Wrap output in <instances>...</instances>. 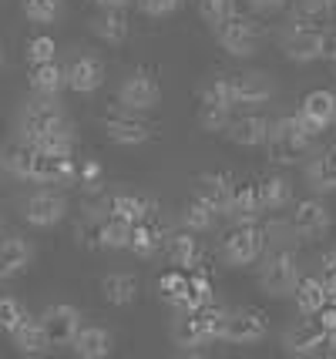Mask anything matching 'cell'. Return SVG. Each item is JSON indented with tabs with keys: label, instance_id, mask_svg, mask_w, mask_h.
Instances as JSON below:
<instances>
[{
	"label": "cell",
	"instance_id": "cell-1",
	"mask_svg": "<svg viewBox=\"0 0 336 359\" xmlns=\"http://www.w3.org/2000/svg\"><path fill=\"white\" fill-rule=\"evenodd\" d=\"M225 313L222 306L208 302L195 313H182V319L172 329V339L182 353H195V349H208L212 343H222V326H225Z\"/></svg>",
	"mask_w": 336,
	"mask_h": 359
},
{
	"label": "cell",
	"instance_id": "cell-55",
	"mask_svg": "<svg viewBox=\"0 0 336 359\" xmlns=\"http://www.w3.org/2000/svg\"><path fill=\"white\" fill-rule=\"evenodd\" d=\"M330 11H336V0H330Z\"/></svg>",
	"mask_w": 336,
	"mask_h": 359
},
{
	"label": "cell",
	"instance_id": "cell-8",
	"mask_svg": "<svg viewBox=\"0 0 336 359\" xmlns=\"http://www.w3.org/2000/svg\"><path fill=\"white\" fill-rule=\"evenodd\" d=\"M118 101H121V108L145 114V111H155L161 104V88L148 71H131L118 88Z\"/></svg>",
	"mask_w": 336,
	"mask_h": 359
},
{
	"label": "cell",
	"instance_id": "cell-29",
	"mask_svg": "<svg viewBox=\"0 0 336 359\" xmlns=\"http://www.w3.org/2000/svg\"><path fill=\"white\" fill-rule=\"evenodd\" d=\"M306 182H309V188H313L316 195L336 191V148L316 155L309 165H306Z\"/></svg>",
	"mask_w": 336,
	"mask_h": 359
},
{
	"label": "cell",
	"instance_id": "cell-51",
	"mask_svg": "<svg viewBox=\"0 0 336 359\" xmlns=\"http://www.w3.org/2000/svg\"><path fill=\"white\" fill-rule=\"evenodd\" d=\"M320 279H323V285H326V292H330V296L336 299V269H330V272H323Z\"/></svg>",
	"mask_w": 336,
	"mask_h": 359
},
{
	"label": "cell",
	"instance_id": "cell-24",
	"mask_svg": "<svg viewBox=\"0 0 336 359\" xmlns=\"http://www.w3.org/2000/svg\"><path fill=\"white\" fill-rule=\"evenodd\" d=\"M34 158H37V148L27 144V141H11L4 151H0V168L11 175V178H20V182H31L34 172Z\"/></svg>",
	"mask_w": 336,
	"mask_h": 359
},
{
	"label": "cell",
	"instance_id": "cell-3",
	"mask_svg": "<svg viewBox=\"0 0 336 359\" xmlns=\"http://www.w3.org/2000/svg\"><path fill=\"white\" fill-rule=\"evenodd\" d=\"M51 131H74V125L67 121V114L61 111V104H58L54 97L34 94V101H27L24 111H20L17 138L34 141V138H41V135H51Z\"/></svg>",
	"mask_w": 336,
	"mask_h": 359
},
{
	"label": "cell",
	"instance_id": "cell-39",
	"mask_svg": "<svg viewBox=\"0 0 336 359\" xmlns=\"http://www.w3.org/2000/svg\"><path fill=\"white\" fill-rule=\"evenodd\" d=\"M199 14L215 31V27H222L225 20H232L239 14V4L236 0H199Z\"/></svg>",
	"mask_w": 336,
	"mask_h": 359
},
{
	"label": "cell",
	"instance_id": "cell-35",
	"mask_svg": "<svg viewBox=\"0 0 336 359\" xmlns=\"http://www.w3.org/2000/svg\"><path fill=\"white\" fill-rule=\"evenodd\" d=\"M148 212H152V205H148V198H142V195H131V191H121V195H114L112 202H108V215H118V219L125 222H145L148 219Z\"/></svg>",
	"mask_w": 336,
	"mask_h": 359
},
{
	"label": "cell",
	"instance_id": "cell-20",
	"mask_svg": "<svg viewBox=\"0 0 336 359\" xmlns=\"http://www.w3.org/2000/svg\"><path fill=\"white\" fill-rule=\"evenodd\" d=\"M31 259H34V249L27 238H20V235H4L0 238V279L20 276L24 269L31 266Z\"/></svg>",
	"mask_w": 336,
	"mask_h": 359
},
{
	"label": "cell",
	"instance_id": "cell-15",
	"mask_svg": "<svg viewBox=\"0 0 336 359\" xmlns=\"http://www.w3.org/2000/svg\"><path fill=\"white\" fill-rule=\"evenodd\" d=\"M31 182L34 185H78V161L71 155H44V151H37Z\"/></svg>",
	"mask_w": 336,
	"mask_h": 359
},
{
	"label": "cell",
	"instance_id": "cell-10",
	"mask_svg": "<svg viewBox=\"0 0 336 359\" xmlns=\"http://www.w3.org/2000/svg\"><path fill=\"white\" fill-rule=\"evenodd\" d=\"M296 118H300V125L316 138L320 131H326L330 125H336V94L326 91V88H316V91H309L300 101V111H296Z\"/></svg>",
	"mask_w": 336,
	"mask_h": 359
},
{
	"label": "cell",
	"instance_id": "cell-44",
	"mask_svg": "<svg viewBox=\"0 0 336 359\" xmlns=\"http://www.w3.org/2000/svg\"><path fill=\"white\" fill-rule=\"evenodd\" d=\"M24 316H27L24 302H17L14 296H0V332H11Z\"/></svg>",
	"mask_w": 336,
	"mask_h": 359
},
{
	"label": "cell",
	"instance_id": "cell-12",
	"mask_svg": "<svg viewBox=\"0 0 336 359\" xmlns=\"http://www.w3.org/2000/svg\"><path fill=\"white\" fill-rule=\"evenodd\" d=\"M266 332H269V323H266V316L256 313V309H232V313H225L222 343L253 346V343H259Z\"/></svg>",
	"mask_w": 336,
	"mask_h": 359
},
{
	"label": "cell",
	"instance_id": "cell-21",
	"mask_svg": "<svg viewBox=\"0 0 336 359\" xmlns=\"http://www.w3.org/2000/svg\"><path fill=\"white\" fill-rule=\"evenodd\" d=\"M7 336H11V343H14L17 353H24V356H41V353L51 349L48 336H44V326H41V319H34V316H24Z\"/></svg>",
	"mask_w": 336,
	"mask_h": 359
},
{
	"label": "cell",
	"instance_id": "cell-9",
	"mask_svg": "<svg viewBox=\"0 0 336 359\" xmlns=\"http://www.w3.org/2000/svg\"><path fill=\"white\" fill-rule=\"evenodd\" d=\"M105 135L114 141V144H125V148H135V144H145L152 138V125L138 118V111L128 108H112L105 114Z\"/></svg>",
	"mask_w": 336,
	"mask_h": 359
},
{
	"label": "cell",
	"instance_id": "cell-57",
	"mask_svg": "<svg viewBox=\"0 0 336 359\" xmlns=\"http://www.w3.org/2000/svg\"><path fill=\"white\" fill-rule=\"evenodd\" d=\"M0 64H4V57H0Z\"/></svg>",
	"mask_w": 336,
	"mask_h": 359
},
{
	"label": "cell",
	"instance_id": "cell-5",
	"mask_svg": "<svg viewBox=\"0 0 336 359\" xmlns=\"http://www.w3.org/2000/svg\"><path fill=\"white\" fill-rule=\"evenodd\" d=\"M269 249V238H266V229L259 222H249V225H236L232 232L222 238V259L225 266L232 269H246L259 262Z\"/></svg>",
	"mask_w": 336,
	"mask_h": 359
},
{
	"label": "cell",
	"instance_id": "cell-33",
	"mask_svg": "<svg viewBox=\"0 0 336 359\" xmlns=\"http://www.w3.org/2000/svg\"><path fill=\"white\" fill-rule=\"evenodd\" d=\"M208 302H215V299H212V282H208V276H202V272L195 269V272H189V289H185V296L175 302V309L178 313H195V309H202Z\"/></svg>",
	"mask_w": 336,
	"mask_h": 359
},
{
	"label": "cell",
	"instance_id": "cell-36",
	"mask_svg": "<svg viewBox=\"0 0 336 359\" xmlns=\"http://www.w3.org/2000/svg\"><path fill=\"white\" fill-rule=\"evenodd\" d=\"M128 238H131V222L118 219V215H105L101 235H98L101 249H128Z\"/></svg>",
	"mask_w": 336,
	"mask_h": 359
},
{
	"label": "cell",
	"instance_id": "cell-31",
	"mask_svg": "<svg viewBox=\"0 0 336 359\" xmlns=\"http://www.w3.org/2000/svg\"><path fill=\"white\" fill-rule=\"evenodd\" d=\"M101 292L112 306H131L138 299V279L131 272H108L101 279Z\"/></svg>",
	"mask_w": 336,
	"mask_h": 359
},
{
	"label": "cell",
	"instance_id": "cell-14",
	"mask_svg": "<svg viewBox=\"0 0 336 359\" xmlns=\"http://www.w3.org/2000/svg\"><path fill=\"white\" fill-rule=\"evenodd\" d=\"M41 326H44V336H48L51 349H54V346H71L81 329V313L74 306H67V302H54V306L44 309Z\"/></svg>",
	"mask_w": 336,
	"mask_h": 359
},
{
	"label": "cell",
	"instance_id": "cell-6",
	"mask_svg": "<svg viewBox=\"0 0 336 359\" xmlns=\"http://www.w3.org/2000/svg\"><path fill=\"white\" fill-rule=\"evenodd\" d=\"M215 41H219L225 54L249 57V54H256L259 41H262V27H256V20L236 14L232 20H225L222 27H215Z\"/></svg>",
	"mask_w": 336,
	"mask_h": 359
},
{
	"label": "cell",
	"instance_id": "cell-48",
	"mask_svg": "<svg viewBox=\"0 0 336 359\" xmlns=\"http://www.w3.org/2000/svg\"><path fill=\"white\" fill-rule=\"evenodd\" d=\"M313 319H316V323H320L323 329H330V332H336V299L330 296L326 299V306H323L320 313L313 316Z\"/></svg>",
	"mask_w": 336,
	"mask_h": 359
},
{
	"label": "cell",
	"instance_id": "cell-19",
	"mask_svg": "<svg viewBox=\"0 0 336 359\" xmlns=\"http://www.w3.org/2000/svg\"><path fill=\"white\" fill-rule=\"evenodd\" d=\"M236 81V97H239V108H259V104H269L276 88H272V78L262 74V71H242V74H232Z\"/></svg>",
	"mask_w": 336,
	"mask_h": 359
},
{
	"label": "cell",
	"instance_id": "cell-13",
	"mask_svg": "<svg viewBox=\"0 0 336 359\" xmlns=\"http://www.w3.org/2000/svg\"><path fill=\"white\" fill-rule=\"evenodd\" d=\"M65 215H67V198L61 191H51V188L34 191L31 198L24 202V222L34 225V229H54Z\"/></svg>",
	"mask_w": 336,
	"mask_h": 359
},
{
	"label": "cell",
	"instance_id": "cell-28",
	"mask_svg": "<svg viewBox=\"0 0 336 359\" xmlns=\"http://www.w3.org/2000/svg\"><path fill=\"white\" fill-rule=\"evenodd\" d=\"M67 88L65 67L58 61H44V64H31V91L44 94V97H58Z\"/></svg>",
	"mask_w": 336,
	"mask_h": 359
},
{
	"label": "cell",
	"instance_id": "cell-2",
	"mask_svg": "<svg viewBox=\"0 0 336 359\" xmlns=\"http://www.w3.org/2000/svg\"><path fill=\"white\" fill-rule=\"evenodd\" d=\"M313 141L316 138L300 125V118H296V114H289V118L272 121L269 138H266V148H269V158L276 161V165H296V161H303V158L309 155Z\"/></svg>",
	"mask_w": 336,
	"mask_h": 359
},
{
	"label": "cell",
	"instance_id": "cell-43",
	"mask_svg": "<svg viewBox=\"0 0 336 359\" xmlns=\"http://www.w3.org/2000/svg\"><path fill=\"white\" fill-rule=\"evenodd\" d=\"M101 182H105V168H101V161H95V158H88V161H81L78 165V185L84 188V191H101Z\"/></svg>",
	"mask_w": 336,
	"mask_h": 359
},
{
	"label": "cell",
	"instance_id": "cell-52",
	"mask_svg": "<svg viewBox=\"0 0 336 359\" xmlns=\"http://www.w3.org/2000/svg\"><path fill=\"white\" fill-rule=\"evenodd\" d=\"M320 269H323V272H330V269H336V249L323 252V259H320Z\"/></svg>",
	"mask_w": 336,
	"mask_h": 359
},
{
	"label": "cell",
	"instance_id": "cell-11",
	"mask_svg": "<svg viewBox=\"0 0 336 359\" xmlns=\"http://www.w3.org/2000/svg\"><path fill=\"white\" fill-rule=\"evenodd\" d=\"M283 54L293 64H313L326 54V34L306 24H293L283 37Z\"/></svg>",
	"mask_w": 336,
	"mask_h": 359
},
{
	"label": "cell",
	"instance_id": "cell-47",
	"mask_svg": "<svg viewBox=\"0 0 336 359\" xmlns=\"http://www.w3.org/2000/svg\"><path fill=\"white\" fill-rule=\"evenodd\" d=\"M138 7H142V14H148V17H168L182 7V0H138Z\"/></svg>",
	"mask_w": 336,
	"mask_h": 359
},
{
	"label": "cell",
	"instance_id": "cell-27",
	"mask_svg": "<svg viewBox=\"0 0 336 359\" xmlns=\"http://www.w3.org/2000/svg\"><path fill=\"white\" fill-rule=\"evenodd\" d=\"M266 215V208L259 202V188L256 185H236L232 191V205H229V219L236 225H249V222H259Z\"/></svg>",
	"mask_w": 336,
	"mask_h": 359
},
{
	"label": "cell",
	"instance_id": "cell-38",
	"mask_svg": "<svg viewBox=\"0 0 336 359\" xmlns=\"http://www.w3.org/2000/svg\"><path fill=\"white\" fill-rule=\"evenodd\" d=\"M229 121H232V111L222 108V104H215V101H206V97H202V104H199V128H202V131H208V135H219V131H225V128H229Z\"/></svg>",
	"mask_w": 336,
	"mask_h": 359
},
{
	"label": "cell",
	"instance_id": "cell-30",
	"mask_svg": "<svg viewBox=\"0 0 336 359\" xmlns=\"http://www.w3.org/2000/svg\"><path fill=\"white\" fill-rule=\"evenodd\" d=\"M91 31L105 44H125V37H128V17H125V11H118V7H105V14H98L91 20Z\"/></svg>",
	"mask_w": 336,
	"mask_h": 359
},
{
	"label": "cell",
	"instance_id": "cell-49",
	"mask_svg": "<svg viewBox=\"0 0 336 359\" xmlns=\"http://www.w3.org/2000/svg\"><path fill=\"white\" fill-rule=\"evenodd\" d=\"M286 7V0H249V11L259 17H269V14H279Z\"/></svg>",
	"mask_w": 336,
	"mask_h": 359
},
{
	"label": "cell",
	"instance_id": "cell-46",
	"mask_svg": "<svg viewBox=\"0 0 336 359\" xmlns=\"http://www.w3.org/2000/svg\"><path fill=\"white\" fill-rule=\"evenodd\" d=\"M330 11V0H293V17L296 20H313Z\"/></svg>",
	"mask_w": 336,
	"mask_h": 359
},
{
	"label": "cell",
	"instance_id": "cell-7",
	"mask_svg": "<svg viewBox=\"0 0 336 359\" xmlns=\"http://www.w3.org/2000/svg\"><path fill=\"white\" fill-rule=\"evenodd\" d=\"M293 232L296 238H303V242H316V238H326L330 229H333V215H330V208L323 198H303V202H296V212H293Z\"/></svg>",
	"mask_w": 336,
	"mask_h": 359
},
{
	"label": "cell",
	"instance_id": "cell-56",
	"mask_svg": "<svg viewBox=\"0 0 336 359\" xmlns=\"http://www.w3.org/2000/svg\"><path fill=\"white\" fill-rule=\"evenodd\" d=\"M333 78H336V61H333Z\"/></svg>",
	"mask_w": 336,
	"mask_h": 359
},
{
	"label": "cell",
	"instance_id": "cell-41",
	"mask_svg": "<svg viewBox=\"0 0 336 359\" xmlns=\"http://www.w3.org/2000/svg\"><path fill=\"white\" fill-rule=\"evenodd\" d=\"M185 289H189V272L185 269H168V272H161L159 276V296L165 299V302H172L175 306L178 299L185 296Z\"/></svg>",
	"mask_w": 336,
	"mask_h": 359
},
{
	"label": "cell",
	"instance_id": "cell-45",
	"mask_svg": "<svg viewBox=\"0 0 336 359\" xmlns=\"http://www.w3.org/2000/svg\"><path fill=\"white\" fill-rule=\"evenodd\" d=\"M54 54H58V44H54V37H48V34H37L31 44H27V64L54 61Z\"/></svg>",
	"mask_w": 336,
	"mask_h": 359
},
{
	"label": "cell",
	"instance_id": "cell-4",
	"mask_svg": "<svg viewBox=\"0 0 336 359\" xmlns=\"http://www.w3.org/2000/svg\"><path fill=\"white\" fill-rule=\"evenodd\" d=\"M300 276V262H296V252L289 249H272L262 255V269H259V285L269 299H286L293 296Z\"/></svg>",
	"mask_w": 336,
	"mask_h": 359
},
{
	"label": "cell",
	"instance_id": "cell-18",
	"mask_svg": "<svg viewBox=\"0 0 336 359\" xmlns=\"http://www.w3.org/2000/svg\"><path fill=\"white\" fill-rule=\"evenodd\" d=\"M232 191L236 188H232V178L225 172H206V175H199V182H195V198H202L215 215H229Z\"/></svg>",
	"mask_w": 336,
	"mask_h": 359
},
{
	"label": "cell",
	"instance_id": "cell-37",
	"mask_svg": "<svg viewBox=\"0 0 336 359\" xmlns=\"http://www.w3.org/2000/svg\"><path fill=\"white\" fill-rule=\"evenodd\" d=\"M215 219H219V215H215V212H212L202 198H192V202L182 208V225H185L189 232H195V235L208 232V229L215 225Z\"/></svg>",
	"mask_w": 336,
	"mask_h": 359
},
{
	"label": "cell",
	"instance_id": "cell-53",
	"mask_svg": "<svg viewBox=\"0 0 336 359\" xmlns=\"http://www.w3.org/2000/svg\"><path fill=\"white\" fill-rule=\"evenodd\" d=\"M98 7H118V11H125V7H131L135 0H95Z\"/></svg>",
	"mask_w": 336,
	"mask_h": 359
},
{
	"label": "cell",
	"instance_id": "cell-23",
	"mask_svg": "<svg viewBox=\"0 0 336 359\" xmlns=\"http://www.w3.org/2000/svg\"><path fill=\"white\" fill-rule=\"evenodd\" d=\"M71 349H74V356H81V359H105V356H112L114 339L105 326H81L78 336H74V343H71Z\"/></svg>",
	"mask_w": 336,
	"mask_h": 359
},
{
	"label": "cell",
	"instance_id": "cell-22",
	"mask_svg": "<svg viewBox=\"0 0 336 359\" xmlns=\"http://www.w3.org/2000/svg\"><path fill=\"white\" fill-rule=\"evenodd\" d=\"M269 128H272L269 118H262V114H246L239 121H229L225 135L236 141V144H242V148H262L266 138H269Z\"/></svg>",
	"mask_w": 336,
	"mask_h": 359
},
{
	"label": "cell",
	"instance_id": "cell-32",
	"mask_svg": "<svg viewBox=\"0 0 336 359\" xmlns=\"http://www.w3.org/2000/svg\"><path fill=\"white\" fill-rule=\"evenodd\" d=\"M256 188H259V202H262L266 212H279V208H286L293 202V185L286 182V175H266Z\"/></svg>",
	"mask_w": 336,
	"mask_h": 359
},
{
	"label": "cell",
	"instance_id": "cell-34",
	"mask_svg": "<svg viewBox=\"0 0 336 359\" xmlns=\"http://www.w3.org/2000/svg\"><path fill=\"white\" fill-rule=\"evenodd\" d=\"M161 249V229L152 222H135L131 225V238H128V252H135L138 259H152Z\"/></svg>",
	"mask_w": 336,
	"mask_h": 359
},
{
	"label": "cell",
	"instance_id": "cell-42",
	"mask_svg": "<svg viewBox=\"0 0 336 359\" xmlns=\"http://www.w3.org/2000/svg\"><path fill=\"white\" fill-rule=\"evenodd\" d=\"M24 14L31 24H54L61 14V0H24Z\"/></svg>",
	"mask_w": 336,
	"mask_h": 359
},
{
	"label": "cell",
	"instance_id": "cell-17",
	"mask_svg": "<svg viewBox=\"0 0 336 359\" xmlns=\"http://www.w3.org/2000/svg\"><path fill=\"white\" fill-rule=\"evenodd\" d=\"M65 78H67V88L74 94H95L105 84V64L98 61L95 54H78L65 67Z\"/></svg>",
	"mask_w": 336,
	"mask_h": 359
},
{
	"label": "cell",
	"instance_id": "cell-40",
	"mask_svg": "<svg viewBox=\"0 0 336 359\" xmlns=\"http://www.w3.org/2000/svg\"><path fill=\"white\" fill-rule=\"evenodd\" d=\"M206 101H215V104H222V108L236 111L239 108V97H236V81L229 78V74H219V78L208 81V88L202 91Z\"/></svg>",
	"mask_w": 336,
	"mask_h": 359
},
{
	"label": "cell",
	"instance_id": "cell-26",
	"mask_svg": "<svg viewBox=\"0 0 336 359\" xmlns=\"http://www.w3.org/2000/svg\"><path fill=\"white\" fill-rule=\"evenodd\" d=\"M293 299H296V313L306 316V319H313V316H316L323 306H326L330 292H326V285H323L320 276H306V279L296 282Z\"/></svg>",
	"mask_w": 336,
	"mask_h": 359
},
{
	"label": "cell",
	"instance_id": "cell-54",
	"mask_svg": "<svg viewBox=\"0 0 336 359\" xmlns=\"http://www.w3.org/2000/svg\"><path fill=\"white\" fill-rule=\"evenodd\" d=\"M323 57L336 61V34H326V54H323Z\"/></svg>",
	"mask_w": 336,
	"mask_h": 359
},
{
	"label": "cell",
	"instance_id": "cell-16",
	"mask_svg": "<svg viewBox=\"0 0 336 359\" xmlns=\"http://www.w3.org/2000/svg\"><path fill=\"white\" fill-rule=\"evenodd\" d=\"M326 339V329L316 323V319H306L303 323H296V326H289L283 332V349H286L289 356H320V346Z\"/></svg>",
	"mask_w": 336,
	"mask_h": 359
},
{
	"label": "cell",
	"instance_id": "cell-50",
	"mask_svg": "<svg viewBox=\"0 0 336 359\" xmlns=\"http://www.w3.org/2000/svg\"><path fill=\"white\" fill-rule=\"evenodd\" d=\"M320 359H336V332H330V329H326V339L320 346Z\"/></svg>",
	"mask_w": 336,
	"mask_h": 359
},
{
	"label": "cell",
	"instance_id": "cell-25",
	"mask_svg": "<svg viewBox=\"0 0 336 359\" xmlns=\"http://www.w3.org/2000/svg\"><path fill=\"white\" fill-rule=\"evenodd\" d=\"M168 262L175 269H185V272H195V269L202 266V245H199V238L195 232H175L168 238Z\"/></svg>",
	"mask_w": 336,
	"mask_h": 359
}]
</instances>
